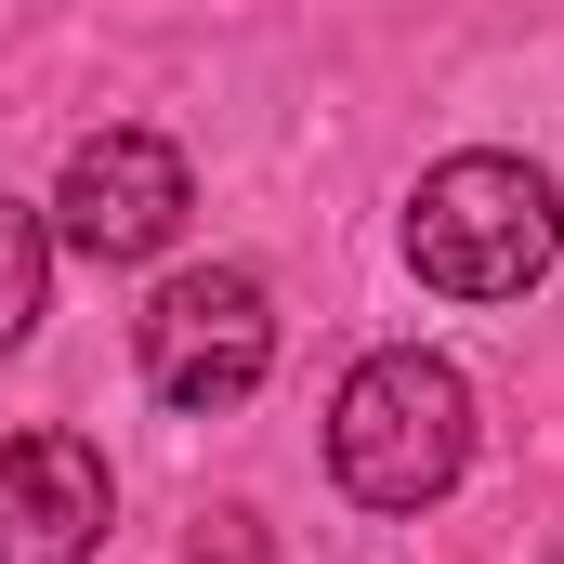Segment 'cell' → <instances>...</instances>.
I'll use <instances>...</instances> for the list:
<instances>
[{
	"label": "cell",
	"instance_id": "1",
	"mask_svg": "<svg viewBox=\"0 0 564 564\" xmlns=\"http://www.w3.org/2000/svg\"><path fill=\"white\" fill-rule=\"evenodd\" d=\"M459 459H473V381L421 355V341H394V355H368L355 381H341V408H328V473H341V499H368V512H433L446 486H459Z\"/></svg>",
	"mask_w": 564,
	"mask_h": 564
},
{
	"label": "cell",
	"instance_id": "2",
	"mask_svg": "<svg viewBox=\"0 0 564 564\" xmlns=\"http://www.w3.org/2000/svg\"><path fill=\"white\" fill-rule=\"evenodd\" d=\"M552 250H564V197L525 158H446L408 197V263L446 302H525L552 276Z\"/></svg>",
	"mask_w": 564,
	"mask_h": 564
},
{
	"label": "cell",
	"instance_id": "3",
	"mask_svg": "<svg viewBox=\"0 0 564 564\" xmlns=\"http://www.w3.org/2000/svg\"><path fill=\"white\" fill-rule=\"evenodd\" d=\"M132 341H144V394H158V408L224 421V408L263 394V368H276V302H263L250 263H197V276H171L132 315Z\"/></svg>",
	"mask_w": 564,
	"mask_h": 564
},
{
	"label": "cell",
	"instance_id": "4",
	"mask_svg": "<svg viewBox=\"0 0 564 564\" xmlns=\"http://www.w3.org/2000/svg\"><path fill=\"white\" fill-rule=\"evenodd\" d=\"M184 210H197L184 144H158V132H93L66 158V184H53V237L79 263H158L184 237Z\"/></svg>",
	"mask_w": 564,
	"mask_h": 564
},
{
	"label": "cell",
	"instance_id": "5",
	"mask_svg": "<svg viewBox=\"0 0 564 564\" xmlns=\"http://www.w3.org/2000/svg\"><path fill=\"white\" fill-rule=\"evenodd\" d=\"M106 525H119L106 446H79V433H13L0 446V564H93Z\"/></svg>",
	"mask_w": 564,
	"mask_h": 564
},
{
	"label": "cell",
	"instance_id": "6",
	"mask_svg": "<svg viewBox=\"0 0 564 564\" xmlns=\"http://www.w3.org/2000/svg\"><path fill=\"white\" fill-rule=\"evenodd\" d=\"M40 302H53V224L26 197H0V355L40 328Z\"/></svg>",
	"mask_w": 564,
	"mask_h": 564
},
{
	"label": "cell",
	"instance_id": "7",
	"mask_svg": "<svg viewBox=\"0 0 564 564\" xmlns=\"http://www.w3.org/2000/svg\"><path fill=\"white\" fill-rule=\"evenodd\" d=\"M552 564H564V552H552Z\"/></svg>",
	"mask_w": 564,
	"mask_h": 564
}]
</instances>
